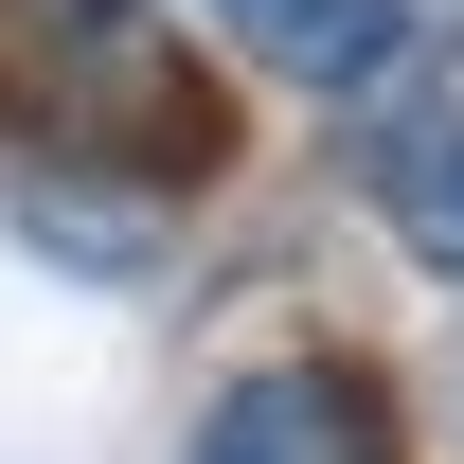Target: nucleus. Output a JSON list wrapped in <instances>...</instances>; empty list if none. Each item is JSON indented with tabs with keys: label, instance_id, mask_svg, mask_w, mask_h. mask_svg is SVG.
<instances>
[{
	"label": "nucleus",
	"instance_id": "obj_1",
	"mask_svg": "<svg viewBox=\"0 0 464 464\" xmlns=\"http://www.w3.org/2000/svg\"><path fill=\"white\" fill-rule=\"evenodd\" d=\"M0 125L18 161H90V179H215L232 90L197 72L161 0H0Z\"/></svg>",
	"mask_w": 464,
	"mask_h": 464
},
{
	"label": "nucleus",
	"instance_id": "obj_2",
	"mask_svg": "<svg viewBox=\"0 0 464 464\" xmlns=\"http://www.w3.org/2000/svg\"><path fill=\"white\" fill-rule=\"evenodd\" d=\"M197 464H393V393L357 357H268L197 411Z\"/></svg>",
	"mask_w": 464,
	"mask_h": 464
},
{
	"label": "nucleus",
	"instance_id": "obj_3",
	"mask_svg": "<svg viewBox=\"0 0 464 464\" xmlns=\"http://www.w3.org/2000/svg\"><path fill=\"white\" fill-rule=\"evenodd\" d=\"M357 179H375V215L411 232V268H429V286H464V90H357Z\"/></svg>",
	"mask_w": 464,
	"mask_h": 464
},
{
	"label": "nucleus",
	"instance_id": "obj_4",
	"mask_svg": "<svg viewBox=\"0 0 464 464\" xmlns=\"http://www.w3.org/2000/svg\"><path fill=\"white\" fill-rule=\"evenodd\" d=\"M250 72H286V90H322V108H357V90H393L411 72V0H197Z\"/></svg>",
	"mask_w": 464,
	"mask_h": 464
}]
</instances>
